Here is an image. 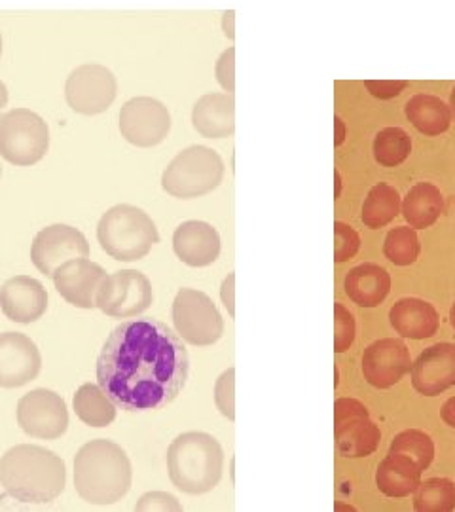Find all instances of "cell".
Instances as JSON below:
<instances>
[{
  "label": "cell",
  "instance_id": "cell-9",
  "mask_svg": "<svg viewBox=\"0 0 455 512\" xmlns=\"http://www.w3.org/2000/svg\"><path fill=\"white\" fill-rule=\"evenodd\" d=\"M334 439L340 456L366 458L378 450L382 433L363 403L344 397L334 403Z\"/></svg>",
  "mask_w": 455,
  "mask_h": 512
},
{
  "label": "cell",
  "instance_id": "cell-18",
  "mask_svg": "<svg viewBox=\"0 0 455 512\" xmlns=\"http://www.w3.org/2000/svg\"><path fill=\"white\" fill-rule=\"evenodd\" d=\"M0 310L14 323H37L48 310V293L37 279L16 275L0 289Z\"/></svg>",
  "mask_w": 455,
  "mask_h": 512
},
{
  "label": "cell",
  "instance_id": "cell-36",
  "mask_svg": "<svg viewBox=\"0 0 455 512\" xmlns=\"http://www.w3.org/2000/svg\"><path fill=\"white\" fill-rule=\"evenodd\" d=\"M135 511H182V505L175 495L165 494V492H148L137 501Z\"/></svg>",
  "mask_w": 455,
  "mask_h": 512
},
{
  "label": "cell",
  "instance_id": "cell-19",
  "mask_svg": "<svg viewBox=\"0 0 455 512\" xmlns=\"http://www.w3.org/2000/svg\"><path fill=\"white\" fill-rule=\"evenodd\" d=\"M412 385L425 397H437L454 387L455 344L440 342L425 349L412 365Z\"/></svg>",
  "mask_w": 455,
  "mask_h": 512
},
{
  "label": "cell",
  "instance_id": "cell-12",
  "mask_svg": "<svg viewBox=\"0 0 455 512\" xmlns=\"http://www.w3.org/2000/svg\"><path fill=\"white\" fill-rule=\"evenodd\" d=\"M116 95V76L103 65H82L74 69L65 84L69 107L84 116H95L109 110Z\"/></svg>",
  "mask_w": 455,
  "mask_h": 512
},
{
  "label": "cell",
  "instance_id": "cell-27",
  "mask_svg": "<svg viewBox=\"0 0 455 512\" xmlns=\"http://www.w3.org/2000/svg\"><path fill=\"white\" fill-rule=\"evenodd\" d=\"M73 406L78 420L95 429L109 427L116 420V404L110 401L101 385H80L74 393Z\"/></svg>",
  "mask_w": 455,
  "mask_h": 512
},
{
  "label": "cell",
  "instance_id": "cell-24",
  "mask_svg": "<svg viewBox=\"0 0 455 512\" xmlns=\"http://www.w3.org/2000/svg\"><path fill=\"white\" fill-rule=\"evenodd\" d=\"M418 463L404 454H391L383 459L376 471V486L387 497H408L421 484Z\"/></svg>",
  "mask_w": 455,
  "mask_h": 512
},
{
  "label": "cell",
  "instance_id": "cell-42",
  "mask_svg": "<svg viewBox=\"0 0 455 512\" xmlns=\"http://www.w3.org/2000/svg\"><path fill=\"white\" fill-rule=\"evenodd\" d=\"M8 105V88L4 82H0V110Z\"/></svg>",
  "mask_w": 455,
  "mask_h": 512
},
{
  "label": "cell",
  "instance_id": "cell-14",
  "mask_svg": "<svg viewBox=\"0 0 455 512\" xmlns=\"http://www.w3.org/2000/svg\"><path fill=\"white\" fill-rule=\"evenodd\" d=\"M90 243L86 236L67 224H52L40 230L31 247V260L40 274L52 277L59 266L74 258H88Z\"/></svg>",
  "mask_w": 455,
  "mask_h": 512
},
{
  "label": "cell",
  "instance_id": "cell-29",
  "mask_svg": "<svg viewBox=\"0 0 455 512\" xmlns=\"http://www.w3.org/2000/svg\"><path fill=\"white\" fill-rule=\"evenodd\" d=\"M414 509L419 512H450L455 509V482L450 478H429L414 492Z\"/></svg>",
  "mask_w": 455,
  "mask_h": 512
},
{
  "label": "cell",
  "instance_id": "cell-21",
  "mask_svg": "<svg viewBox=\"0 0 455 512\" xmlns=\"http://www.w3.org/2000/svg\"><path fill=\"white\" fill-rule=\"evenodd\" d=\"M192 124L205 139H226L236 131V101L232 93H207L192 110Z\"/></svg>",
  "mask_w": 455,
  "mask_h": 512
},
{
  "label": "cell",
  "instance_id": "cell-40",
  "mask_svg": "<svg viewBox=\"0 0 455 512\" xmlns=\"http://www.w3.org/2000/svg\"><path fill=\"white\" fill-rule=\"evenodd\" d=\"M440 416H442V420L446 421V425L455 429V397L444 403L442 410H440Z\"/></svg>",
  "mask_w": 455,
  "mask_h": 512
},
{
  "label": "cell",
  "instance_id": "cell-20",
  "mask_svg": "<svg viewBox=\"0 0 455 512\" xmlns=\"http://www.w3.org/2000/svg\"><path fill=\"white\" fill-rule=\"evenodd\" d=\"M219 232L201 220H188L173 234V251L179 260L192 268L211 266L220 256Z\"/></svg>",
  "mask_w": 455,
  "mask_h": 512
},
{
  "label": "cell",
  "instance_id": "cell-16",
  "mask_svg": "<svg viewBox=\"0 0 455 512\" xmlns=\"http://www.w3.org/2000/svg\"><path fill=\"white\" fill-rule=\"evenodd\" d=\"M105 277V268L91 262L90 258L69 260L52 275L57 293L80 310L97 308V291Z\"/></svg>",
  "mask_w": 455,
  "mask_h": 512
},
{
  "label": "cell",
  "instance_id": "cell-1",
  "mask_svg": "<svg viewBox=\"0 0 455 512\" xmlns=\"http://www.w3.org/2000/svg\"><path fill=\"white\" fill-rule=\"evenodd\" d=\"M190 370L182 338L156 319H129L97 357V382L126 412L158 410L181 395Z\"/></svg>",
  "mask_w": 455,
  "mask_h": 512
},
{
  "label": "cell",
  "instance_id": "cell-46",
  "mask_svg": "<svg viewBox=\"0 0 455 512\" xmlns=\"http://www.w3.org/2000/svg\"><path fill=\"white\" fill-rule=\"evenodd\" d=\"M0 177H2V167H0Z\"/></svg>",
  "mask_w": 455,
  "mask_h": 512
},
{
  "label": "cell",
  "instance_id": "cell-45",
  "mask_svg": "<svg viewBox=\"0 0 455 512\" xmlns=\"http://www.w3.org/2000/svg\"><path fill=\"white\" fill-rule=\"evenodd\" d=\"M0 55H2V35H0Z\"/></svg>",
  "mask_w": 455,
  "mask_h": 512
},
{
  "label": "cell",
  "instance_id": "cell-2",
  "mask_svg": "<svg viewBox=\"0 0 455 512\" xmlns=\"http://www.w3.org/2000/svg\"><path fill=\"white\" fill-rule=\"evenodd\" d=\"M0 486L21 503H52L67 486V467L52 450L19 444L0 459Z\"/></svg>",
  "mask_w": 455,
  "mask_h": 512
},
{
  "label": "cell",
  "instance_id": "cell-28",
  "mask_svg": "<svg viewBox=\"0 0 455 512\" xmlns=\"http://www.w3.org/2000/svg\"><path fill=\"white\" fill-rule=\"evenodd\" d=\"M401 207V194L397 188H393L391 184H376L364 200L361 219L364 226L378 230L397 219Z\"/></svg>",
  "mask_w": 455,
  "mask_h": 512
},
{
  "label": "cell",
  "instance_id": "cell-35",
  "mask_svg": "<svg viewBox=\"0 0 455 512\" xmlns=\"http://www.w3.org/2000/svg\"><path fill=\"white\" fill-rule=\"evenodd\" d=\"M234 380H236V370L230 368L226 370L215 385V403L220 410V414L228 420H236V408H234Z\"/></svg>",
  "mask_w": 455,
  "mask_h": 512
},
{
  "label": "cell",
  "instance_id": "cell-30",
  "mask_svg": "<svg viewBox=\"0 0 455 512\" xmlns=\"http://www.w3.org/2000/svg\"><path fill=\"white\" fill-rule=\"evenodd\" d=\"M412 139L401 128H385L374 139V158L383 167H397L408 160Z\"/></svg>",
  "mask_w": 455,
  "mask_h": 512
},
{
  "label": "cell",
  "instance_id": "cell-5",
  "mask_svg": "<svg viewBox=\"0 0 455 512\" xmlns=\"http://www.w3.org/2000/svg\"><path fill=\"white\" fill-rule=\"evenodd\" d=\"M101 249L114 260L135 262L145 258L160 241L154 220L135 205H114L97 224Z\"/></svg>",
  "mask_w": 455,
  "mask_h": 512
},
{
  "label": "cell",
  "instance_id": "cell-37",
  "mask_svg": "<svg viewBox=\"0 0 455 512\" xmlns=\"http://www.w3.org/2000/svg\"><path fill=\"white\" fill-rule=\"evenodd\" d=\"M364 86L378 99H393L406 90L408 82H404V80H368V82H364Z\"/></svg>",
  "mask_w": 455,
  "mask_h": 512
},
{
  "label": "cell",
  "instance_id": "cell-39",
  "mask_svg": "<svg viewBox=\"0 0 455 512\" xmlns=\"http://www.w3.org/2000/svg\"><path fill=\"white\" fill-rule=\"evenodd\" d=\"M234 281H236V275L230 274L224 283H222V289H220V298H222V304L226 306V310L230 311V315L234 317Z\"/></svg>",
  "mask_w": 455,
  "mask_h": 512
},
{
  "label": "cell",
  "instance_id": "cell-34",
  "mask_svg": "<svg viewBox=\"0 0 455 512\" xmlns=\"http://www.w3.org/2000/svg\"><path fill=\"white\" fill-rule=\"evenodd\" d=\"M355 319L344 304H334V351L344 353L355 340Z\"/></svg>",
  "mask_w": 455,
  "mask_h": 512
},
{
  "label": "cell",
  "instance_id": "cell-44",
  "mask_svg": "<svg viewBox=\"0 0 455 512\" xmlns=\"http://www.w3.org/2000/svg\"><path fill=\"white\" fill-rule=\"evenodd\" d=\"M450 323H452V327L455 329V304L452 306V310H450Z\"/></svg>",
  "mask_w": 455,
  "mask_h": 512
},
{
  "label": "cell",
  "instance_id": "cell-11",
  "mask_svg": "<svg viewBox=\"0 0 455 512\" xmlns=\"http://www.w3.org/2000/svg\"><path fill=\"white\" fill-rule=\"evenodd\" d=\"M18 423L33 439H59L69 427V410L55 391L35 389L19 399Z\"/></svg>",
  "mask_w": 455,
  "mask_h": 512
},
{
  "label": "cell",
  "instance_id": "cell-31",
  "mask_svg": "<svg viewBox=\"0 0 455 512\" xmlns=\"http://www.w3.org/2000/svg\"><path fill=\"white\" fill-rule=\"evenodd\" d=\"M389 452L404 454V456L414 459L418 463L419 469L425 471V469H429V465L435 458V442L427 433H423L419 429H408L393 439L389 446Z\"/></svg>",
  "mask_w": 455,
  "mask_h": 512
},
{
  "label": "cell",
  "instance_id": "cell-41",
  "mask_svg": "<svg viewBox=\"0 0 455 512\" xmlns=\"http://www.w3.org/2000/svg\"><path fill=\"white\" fill-rule=\"evenodd\" d=\"M334 126H336V141H334V145L340 147L344 143V137H346V126H344L340 116H334Z\"/></svg>",
  "mask_w": 455,
  "mask_h": 512
},
{
  "label": "cell",
  "instance_id": "cell-25",
  "mask_svg": "<svg viewBox=\"0 0 455 512\" xmlns=\"http://www.w3.org/2000/svg\"><path fill=\"white\" fill-rule=\"evenodd\" d=\"M401 209L404 219L414 230H425L440 219L444 198L435 184L419 183L410 188Z\"/></svg>",
  "mask_w": 455,
  "mask_h": 512
},
{
  "label": "cell",
  "instance_id": "cell-4",
  "mask_svg": "<svg viewBox=\"0 0 455 512\" xmlns=\"http://www.w3.org/2000/svg\"><path fill=\"white\" fill-rule=\"evenodd\" d=\"M167 471L173 486L184 494H207L219 486L224 450L213 435L182 433L167 450Z\"/></svg>",
  "mask_w": 455,
  "mask_h": 512
},
{
  "label": "cell",
  "instance_id": "cell-8",
  "mask_svg": "<svg viewBox=\"0 0 455 512\" xmlns=\"http://www.w3.org/2000/svg\"><path fill=\"white\" fill-rule=\"evenodd\" d=\"M173 325L184 342L207 348L224 334V319L215 302L196 289H181L173 302Z\"/></svg>",
  "mask_w": 455,
  "mask_h": 512
},
{
  "label": "cell",
  "instance_id": "cell-26",
  "mask_svg": "<svg viewBox=\"0 0 455 512\" xmlns=\"http://www.w3.org/2000/svg\"><path fill=\"white\" fill-rule=\"evenodd\" d=\"M406 118L419 133L437 137L450 129L452 110L440 97L419 93L406 103Z\"/></svg>",
  "mask_w": 455,
  "mask_h": 512
},
{
  "label": "cell",
  "instance_id": "cell-13",
  "mask_svg": "<svg viewBox=\"0 0 455 512\" xmlns=\"http://www.w3.org/2000/svg\"><path fill=\"white\" fill-rule=\"evenodd\" d=\"M169 131L171 114L158 99L135 97L120 110V133L135 147H156L164 143Z\"/></svg>",
  "mask_w": 455,
  "mask_h": 512
},
{
  "label": "cell",
  "instance_id": "cell-10",
  "mask_svg": "<svg viewBox=\"0 0 455 512\" xmlns=\"http://www.w3.org/2000/svg\"><path fill=\"white\" fill-rule=\"evenodd\" d=\"M154 302L150 279L137 270L107 275L97 291V308L112 319H131L145 313Z\"/></svg>",
  "mask_w": 455,
  "mask_h": 512
},
{
  "label": "cell",
  "instance_id": "cell-3",
  "mask_svg": "<svg viewBox=\"0 0 455 512\" xmlns=\"http://www.w3.org/2000/svg\"><path fill=\"white\" fill-rule=\"evenodd\" d=\"M133 469L128 454L116 442L91 440L74 458L76 494L91 505H112L128 494Z\"/></svg>",
  "mask_w": 455,
  "mask_h": 512
},
{
  "label": "cell",
  "instance_id": "cell-32",
  "mask_svg": "<svg viewBox=\"0 0 455 512\" xmlns=\"http://www.w3.org/2000/svg\"><path fill=\"white\" fill-rule=\"evenodd\" d=\"M421 245L418 234L410 226H399L387 234L383 241V255L395 266H410L418 260Z\"/></svg>",
  "mask_w": 455,
  "mask_h": 512
},
{
  "label": "cell",
  "instance_id": "cell-15",
  "mask_svg": "<svg viewBox=\"0 0 455 512\" xmlns=\"http://www.w3.org/2000/svg\"><path fill=\"white\" fill-rule=\"evenodd\" d=\"M42 355L37 344L21 332L0 334V387L16 389L37 380Z\"/></svg>",
  "mask_w": 455,
  "mask_h": 512
},
{
  "label": "cell",
  "instance_id": "cell-7",
  "mask_svg": "<svg viewBox=\"0 0 455 512\" xmlns=\"http://www.w3.org/2000/svg\"><path fill=\"white\" fill-rule=\"evenodd\" d=\"M48 124L29 109H14L0 116V156L18 167L35 165L48 154Z\"/></svg>",
  "mask_w": 455,
  "mask_h": 512
},
{
  "label": "cell",
  "instance_id": "cell-33",
  "mask_svg": "<svg viewBox=\"0 0 455 512\" xmlns=\"http://www.w3.org/2000/svg\"><path fill=\"white\" fill-rule=\"evenodd\" d=\"M359 249H361L359 234L346 222L336 220L334 222V260L338 264L347 262L349 258L359 253Z\"/></svg>",
  "mask_w": 455,
  "mask_h": 512
},
{
  "label": "cell",
  "instance_id": "cell-43",
  "mask_svg": "<svg viewBox=\"0 0 455 512\" xmlns=\"http://www.w3.org/2000/svg\"><path fill=\"white\" fill-rule=\"evenodd\" d=\"M450 110H452V114L455 116V88L454 92H452V97H450Z\"/></svg>",
  "mask_w": 455,
  "mask_h": 512
},
{
  "label": "cell",
  "instance_id": "cell-17",
  "mask_svg": "<svg viewBox=\"0 0 455 512\" xmlns=\"http://www.w3.org/2000/svg\"><path fill=\"white\" fill-rule=\"evenodd\" d=\"M412 368L410 349L395 338H383L364 349V380L378 389L399 384Z\"/></svg>",
  "mask_w": 455,
  "mask_h": 512
},
{
  "label": "cell",
  "instance_id": "cell-23",
  "mask_svg": "<svg viewBox=\"0 0 455 512\" xmlns=\"http://www.w3.org/2000/svg\"><path fill=\"white\" fill-rule=\"evenodd\" d=\"M344 289L357 306L376 308L391 291V277L378 264H363L346 275Z\"/></svg>",
  "mask_w": 455,
  "mask_h": 512
},
{
  "label": "cell",
  "instance_id": "cell-22",
  "mask_svg": "<svg viewBox=\"0 0 455 512\" xmlns=\"http://www.w3.org/2000/svg\"><path fill=\"white\" fill-rule=\"evenodd\" d=\"M391 327L410 340H425L438 332L440 317L437 310L419 298H402L389 311Z\"/></svg>",
  "mask_w": 455,
  "mask_h": 512
},
{
  "label": "cell",
  "instance_id": "cell-6",
  "mask_svg": "<svg viewBox=\"0 0 455 512\" xmlns=\"http://www.w3.org/2000/svg\"><path fill=\"white\" fill-rule=\"evenodd\" d=\"M224 162L213 148H186L165 167L162 186L165 192L179 200L201 198L219 188L224 179Z\"/></svg>",
  "mask_w": 455,
  "mask_h": 512
},
{
  "label": "cell",
  "instance_id": "cell-38",
  "mask_svg": "<svg viewBox=\"0 0 455 512\" xmlns=\"http://www.w3.org/2000/svg\"><path fill=\"white\" fill-rule=\"evenodd\" d=\"M234 61H236V50L230 48L220 55L217 63V80L228 93L234 92Z\"/></svg>",
  "mask_w": 455,
  "mask_h": 512
}]
</instances>
